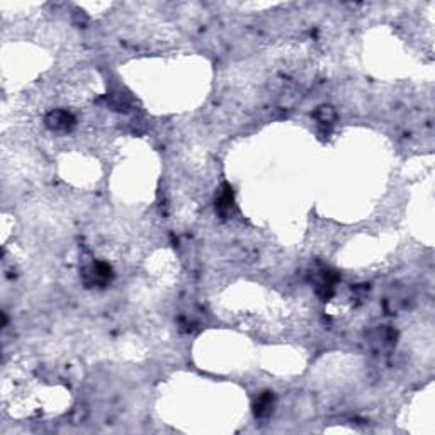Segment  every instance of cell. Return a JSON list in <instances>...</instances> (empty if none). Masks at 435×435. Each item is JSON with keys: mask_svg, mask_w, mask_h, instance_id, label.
Segmentation results:
<instances>
[{"mask_svg": "<svg viewBox=\"0 0 435 435\" xmlns=\"http://www.w3.org/2000/svg\"><path fill=\"white\" fill-rule=\"evenodd\" d=\"M73 123H75L73 116L70 113H66V111H53V113L49 114L48 119H46V124L55 131L70 130V128L73 126Z\"/></svg>", "mask_w": 435, "mask_h": 435, "instance_id": "6da1fadb", "label": "cell"}, {"mask_svg": "<svg viewBox=\"0 0 435 435\" xmlns=\"http://www.w3.org/2000/svg\"><path fill=\"white\" fill-rule=\"evenodd\" d=\"M316 118L320 123H333L335 121V111L330 106H323L316 111Z\"/></svg>", "mask_w": 435, "mask_h": 435, "instance_id": "3957f363", "label": "cell"}, {"mask_svg": "<svg viewBox=\"0 0 435 435\" xmlns=\"http://www.w3.org/2000/svg\"><path fill=\"white\" fill-rule=\"evenodd\" d=\"M272 407H274V396H272V393H264V395L259 398V401H257V408H255L257 415L260 417L267 415Z\"/></svg>", "mask_w": 435, "mask_h": 435, "instance_id": "7a4b0ae2", "label": "cell"}]
</instances>
